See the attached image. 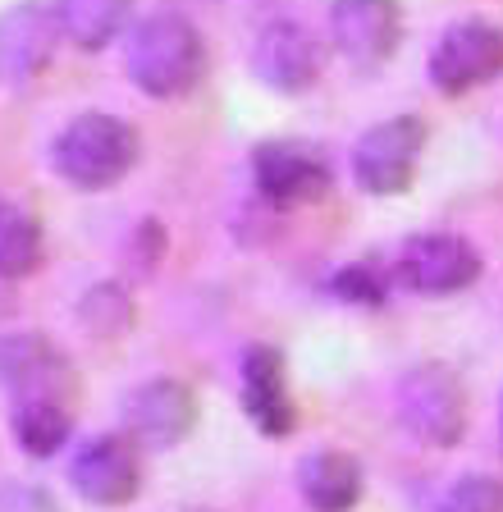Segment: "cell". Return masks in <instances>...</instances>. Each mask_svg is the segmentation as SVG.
Returning a JSON list of instances; mask_svg holds the SVG:
<instances>
[{"label":"cell","mask_w":503,"mask_h":512,"mask_svg":"<svg viewBox=\"0 0 503 512\" xmlns=\"http://www.w3.org/2000/svg\"><path fill=\"white\" fill-rule=\"evenodd\" d=\"M69 485L97 508H124L142 490V462L129 435L87 439L69 462Z\"/></svg>","instance_id":"cell-8"},{"label":"cell","mask_w":503,"mask_h":512,"mask_svg":"<svg viewBox=\"0 0 503 512\" xmlns=\"http://www.w3.org/2000/svg\"><path fill=\"white\" fill-rule=\"evenodd\" d=\"M330 32L357 69H380L403 42V10L398 0H334Z\"/></svg>","instance_id":"cell-9"},{"label":"cell","mask_w":503,"mask_h":512,"mask_svg":"<svg viewBox=\"0 0 503 512\" xmlns=\"http://www.w3.org/2000/svg\"><path fill=\"white\" fill-rule=\"evenodd\" d=\"M55 19L74 46L101 51L129 19V0H55Z\"/></svg>","instance_id":"cell-16"},{"label":"cell","mask_w":503,"mask_h":512,"mask_svg":"<svg viewBox=\"0 0 503 512\" xmlns=\"http://www.w3.org/2000/svg\"><path fill=\"white\" fill-rule=\"evenodd\" d=\"M42 224L14 202H0V279H28L42 266Z\"/></svg>","instance_id":"cell-18"},{"label":"cell","mask_w":503,"mask_h":512,"mask_svg":"<svg viewBox=\"0 0 503 512\" xmlns=\"http://www.w3.org/2000/svg\"><path fill=\"white\" fill-rule=\"evenodd\" d=\"M138 133L133 124H124L119 115H101L87 110L74 124L55 138V170L60 179H69L83 192L115 188L124 174L138 165Z\"/></svg>","instance_id":"cell-2"},{"label":"cell","mask_w":503,"mask_h":512,"mask_svg":"<svg viewBox=\"0 0 503 512\" xmlns=\"http://www.w3.org/2000/svg\"><path fill=\"white\" fill-rule=\"evenodd\" d=\"M426 138H430L426 119H417V115H394L385 124L366 128L353 151L357 188L371 192V197H398V192H407L412 179H417Z\"/></svg>","instance_id":"cell-4"},{"label":"cell","mask_w":503,"mask_h":512,"mask_svg":"<svg viewBox=\"0 0 503 512\" xmlns=\"http://www.w3.org/2000/svg\"><path fill=\"white\" fill-rule=\"evenodd\" d=\"M321 64H325L321 42H316L302 23H289V19L261 28L257 51H252L257 78L270 87V92H284V96L307 92V87L321 78Z\"/></svg>","instance_id":"cell-12"},{"label":"cell","mask_w":503,"mask_h":512,"mask_svg":"<svg viewBox=\"0 0 503 512\" xmlns=\"http://www.w3.org/2000/svg\"><path fill=\"white\" fill-rule=\"evenodd\" d=\"M243 412L270 439L293 435V426H298L289 380H284V352L270 348V343L243 352Z\"/></svg>","instance_id":"cell-14"},{"label":"cell","mask_w":503,"mask_h":512,"mask_svg":"<svg viewBox=\"0 0 503 512\" xmlns=\"http://www.w3.org/2000/svg\"><path fill=\"white\" fill-rule=\"evenodd\" d=\"M298 490L311 512H353L362 503V467L348 453H307L298 462Z\"/></svg>","instance_id":"cell-15"},{"label":"cell","mask_w":503,"mask_h":512,"mask_svg":"<svg viewBox=\"0 0 503 512\" xmlns=\"http://www.w3.org/2000/svg\"><path fill=\"white\" fill-rule=\"evenodd\" d=\"M69 430H74V416L60 398H28L14 407V435H19L23 453H33V458H55L65 448Z\"/></svg>","instance_id":"cell-17"},{"label":"cell","mask_w":503,"mask_h":512,"mask_svg":"<svg viewBox=\"0 0 503 512\" xmlns=\"http://www.w3.org/2000/svg\"><path fill=\"white\" fill-rule=\"evenodd\" d=\"M0 384L14 394V403H28V398L65 403L74 394V371L46 334H10L0 339Z\"/></svg>","instance_id":"cell-10"},{"label":"cell","mask_w":503,"mask_h":512,"mask_svg":"<svg viewBox=\"0 0 503 512\" xmlns=\"http://www.w3.org/2000/svg\"><path fill=\"white\" fill-rule=\"evenodd\" d=\"M252 183H257L261 202L279 206V211H293V206L321 202L330 192L334 174L321 147L298 138H275L252 151Z\"/></svg>","instance_id":"cell-6"},{"label":"cell","mask_w":503,"mask_h":512,"mask_svg":"<svg viewBox=\"0 0 503 512\" xmlns=\"http://www.w3.org/2000/svg\"><path fill=\"white\" fill-rule=\"evenodd\" d=\"M124 426L133 444L170 448L183 444L197 426V394L183 380H151L124 403Z\"/></svg>","instance_id":"cell-11"},{"label":"cell","mask_w":503,"mask_h":512,"mask_svg":"<svg viewBox=\"0 0 503 512\" xmlns=\"http://www.w3.org/2000/svg\"><path fill=\"white\" fill-rule=\"evenodd\" d=\"M430 83L444 96H467L503 74V28L490 19H462L444 28L426 64Z\"/></svg>","instance_id":"cell-5"},{"label":"cell","mask_w":503,"mask_h":512,"mask_svg":"<svg viewBox=\"0 0 503 512\" xmlns=\"http://www.w3.org/2000/svg\"><path fill=\"white\" fill-rule=\"evenodd\" d=\"M398 416L421 444L453 448L467 430V389L449 366H412L398 384Z\"/></svg>","instance_id":"cell-3"},{"label":"cell","mask_w":503,"mask_h":512,"mask_svg":"<svg viewBox=\"0 0 503 512\" xmlns=\"http://www.w3.org/2000/svg\"><path fill=\"white\" fill-rule=\"evenodd\" d=\"M439 512H503V480H494V476H462L458 485L444 494Z\"/></svg>","instance_id":"cell-20"},{"label":"cell","mask_w":503,"mask_h":512,"mask_svg":"<svg viewBox=\"0 0 503 512\" xmlns=\"http://www.w3.org/2000/svg\"><path fill=\"white\" fill-rule=\"evenodd\" d=\"M334 298L348 302V307H385L389 298V279L380 266H371V261H357V266H343L339 275L330 279Z\"/></svg>","instance_id":"cell-19"},{"label":"cell","mask_w":503,"mask_h":512,"mask_svg":"<svg viewBox=\"0 0 503 512\" xmlns=\"http://www.w3.org/2000/svg\"><path fill=\"white\" fill-rule=\"evenodd\" d=\"M60 19L42 5H14L0 14V83L23 87L42 74L60 42Z\"/></svg>","instance_id":"cell-13"},{"label":"cell","mask_w":503,"mask_h":512,"mask_svg":"<svg viewBox=\"0 0 503 512\" xmlns=\"http://www.w3.org/2000/svg\"><path fill=\"white\" fill-rule=\"evenodd\" d=\"M129 78L156 101L188 96L206 78L202 32L179 14H151L129 42Z\"/></svg>","instance_id":"cell-1"},{"label":"cell","mask_w":503,"mask_h":512,"mask_svg":"<svg viewBox=\"0 0 503 512\" xmlns=\"http://www.w3.org/2000/svg\"><path fill=\"white\" fill-rule=\"evenodd\" d=\"M398 279L421 298H449L481 279V252L458 234H417L398 252Z\"/></svg>","instance_id":"cell-7"}]
</instances>
